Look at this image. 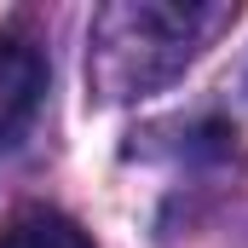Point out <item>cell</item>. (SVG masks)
<instances>
[{"mask_svg": "<svg viewBox=\"0 0 248 248\" xmlns=\"http://www.w3.org/2000/svg\"><path fill=\"white\" fill-rule=\"evenodd\" d=\"M231 17H237L231 6L196 0H110L98 6L87 35V81L110 104L150 98L173 87Z\"/></svg>", "mask_w": 248, "mask_h": 248, "instance_id": "cell-1", "label": "cell"}, {"mask_svg": "<svg viewBox=\"0 0 248 248\" xmlns=\"http://www.w3.org/2000/svg\"><path fill=\"white\" fill-rule=\"evenodd\" d=\"M46 93V58L41 46H29L23 35L0 29V150H12L23 139V127L35 122Z\"/></svg>", "mask_w": 248, "mask_h": 248, "instance_id": "cell-2", "label": "cell"}, {"mask_svg": "<svg viewBox=\"0 0 248 248\" xmlns=\"http://www.w3.org/2000/svg\"><path fill=\"white\" fill-rule=\"evenodd\" d=\"M0 248H93V237L58 208H17L0 225Z\"/></svg>", "mask_w": 248, "mask_h": 248, "instance_id": "cell-3", "label": "cell"}]
</instances>
